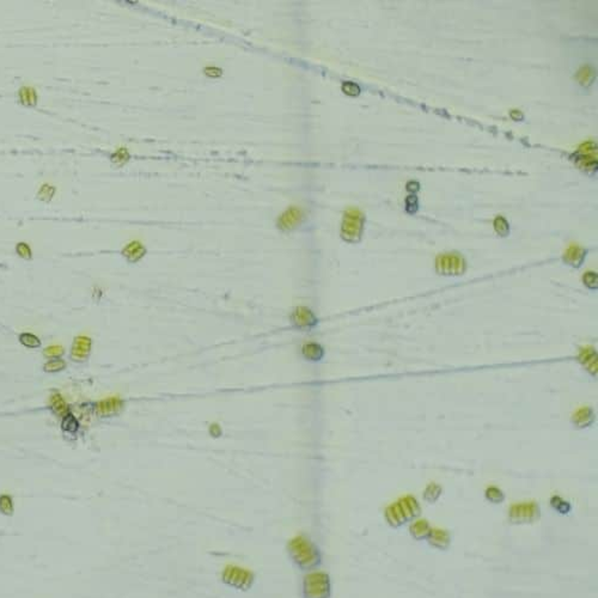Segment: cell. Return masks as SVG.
<instances>
[{
    "label": "cell",
    "mask_w": 598,
    "mask_h": 598,
    "mask_svg": "<svg viewBox=\"0 0 598 598\" xmlns=\"http://www.w3.org/2000/svg\"><path fill=\"white\" fill-rule=\"evenodd\" d=\"M290 552L292 558L300 567L310 568L320 562V555H318L317 548L305 540L304 537H298L293 540L290 544Z\"/></svg>",
    "instance_id": "7a4b0ae2"
},
{
    "label": "cell",
    "mask_w": 598,
    "mask_h": 598,
    "mask_svg": "<svg viewBox=\"0 0 598 598\" xmlns=\"http://www.w3.org/2000/svg\"><path fill=\"white\" fill-rule=\"evenodd\" d=\"M486 498L494 504H500L505 499V495L497 487H489L486 490Z\"/></svg>",
    "instance_id": "83f0119b"
},
{
    "label": "cell",
    "mask_w": 598,
    "mask_h": 598,
    "mask_svg": "<svg viewBox=\"0 0 598 598\" xmlns=\"http://www.w3.org/2000/svg\"><path fill=\"white\" fill-rule=\"evenodd\" d=\"M552 506L560 513H567L571 510V506L567 501L562 500L560 497H554L552 499Z\"/></svg>",
    "instance_id": "f1b7e54d"
},
{
    "label": "cell",
    "mask_w": 598,
    "mask_h": 598,
    "mask_svg": "<svg viewBox=\"0 0 598 598\" xmlns=\"http://www.w3.org/2000/svg\"><path fill=\"white\" fill-rule=\"evenodd\" d=\"M584 285L589 290L597 291L598 289V275L596 272H586L583 276Z\"/></svg>",
    "instance_id": "4316f807"
},
{
    "label": "cell",
    "mask_w": 598,
    "mask_h": 598,
    "mask_svg": "<svg viewBox=\"0 0 598 598\" xmlns=\"http://www.w3.org/2000/svg\"><path fill=\"white\" fill-rule=\"evenodd\" d=\"M224 580L226 583L236 587H244L250 585V581L253 580V577L249 572L244 571L243 568L238 567H230L224 573Z\"/></svg>",
    "instance_id": "ba28073f"
},
{
    "label": "cell",
    "mask_w": 598,
    "mask_h": 598,
    "mask_svg": "<svg viewBox=\"0 0 598 598\" xmlns=\"http://www.w3.org/2000/svg\"><path fill=\"white\" fill-rule=\"evenodd\" d=\"M19 97L23 103L27 104V106H34L36 103V92L33 88L24 86V88L20 89Z\"/></svg>",
    "instance_id": "cb8c5ba5"
},
{
    "label": "cell",
    "mask_w": 598,
    "mask_h": 598,
    "mask_svg": "<svg viewBox=\"0 0 598 598\" xmlns=\"http://www.w3.org/2000/svg\"><path fill=\"white\" fill-rule=\"evenodd\" d=\"M365 218L362 213L357 208H349L344 214L342 220L341 235L342 238L347 242H358L362 238V229H364Z\"/></svg>",
    "instance_id": "3957f363"
},
{
    "label": "cell",
    "mask_w": 598,
    "mask_h": 598,
    "mask_svg": "<svg viewBox=\"0 0 598 598\" xmlns=\"http://www.w3.org/2000/svg\"><path fill=\"white\" fill-rule=\"evenodd\" d=\"M540 507L534 501H529V503H521L514 504L510 507V521L512 523H531V522L537 521L540 518Z\"/></svg>",
    "instance_id": "8992f818"
},
{
    "label": "cell",
    "mask_w": 598,
    "mask_h": 598,
    "mask_svg": "<svg viewBox=\"0 0 598 598\" xmlns=\"http://www.w3.org/2000/svg\"><path fill=\"white\" fill-rule=\"evenodd\" d=\"M595 422V411L591 407H581L572 417V424L574 427L583 430L591 426Z\"/></svg>",
    "instance_id": "8fae6325"
},
{
    "label": "cell",
    "mask_w": 598,
    "mask_h": 598,
    "mask_svg": "<svg viewBox=\"0 0 598 598\" xmlns=\"http://www.w3.org/2000/svg\"><path fill=\"white\" fill-rule=\"evenodd\" d=\"M65 369H66V362L64 359H60V358H54V359L48 360L43 366V370L49 373L60 372V371Z\"/></svg>",
    "instance_id": "44dd1931"
},
{
    "label": "cell",
    "mask_w": 598,
    "mask_h": 598,
    "mask_svg": "<svg viewBox=\"0 0 598 598\" xmlns=\"http://www.w3.org/2000/svg\"><path fill=\"white\" fill-rule=\"evenodd\" d=\"M91 339L88 336H77L72 344L71 359L74 362H85L90 356Z\"/></svg>",
    "instance_id": "9c48e42d"
},
{
    "label": "cell",
    "mask_w": 598,
    "mask_h": 598,
    "mask_svg": "<svg viewBox=\"0 0 598 598\" xmlns=\"http://www.w3.org/2000/svg\"><path fill=\"white\" fill-rule=\"evenodd\" d=\"M305 598H328L330 595V583L327 574L311 573L304 581Z\"/></svg>",
    "instance_id": "5b68a950"
},
{
    "label": "cell",
    "mask_w": 598,
    "mask_h": 598,
    "mask_svg": "<svg viewBox=\"0 0 598 598\" xmlns=\"http://www.w3.org/2000/svg\"><path fill=\"white\" fill-rule=\"evenodd\" d=\"M494 229L495 232L501 237H506L510 234V226H508L507 220L501 216H498L494 219Z\"/></svg>",
    "instance_id": "484cf974"
},
{
    "label": "cell",
    "mask_w": 598,
    "mask_h": 598,
    "mask_svg": "<svg viewBox=\"0 0 598 598\" xmlns=\"http://www.w3.org/2000/svg\"><path fill=\"white\" fill-rule=\"evenodd\" d=\"M61 428L64 432L75 433L78 431V428H79V422H78V420L75 419L74 415L71 413H67L64 417H62Z\"/></svg>",
    "instance_id": "ffe728a7"
},
{
    "label": "cell",
    "mask_w": 598,
    "mask_h": 598,
    "mask_svg": "<svg viewBox=\"0 0 598 598\" xmlns=\"http://www.w3.org/2000/svg\"><path fill=\"white\" fill-rule=\"evenodd\" d=\"M120 407H121V401H119L117 399H103V401L98 402L96 404V413L100 417H110V415L116 413Z\"/></svg>",
    "instance_id": "9a60e30c"
},
{
    "label": "cell",
    "mask_w": 598,
    "mask_h": 598,
    "mask_svg": "<svg viewBox=\"0 0 598 598\" xmlns=\"http://www.w3.org/2000/svg\"><path fill=\"white\" fill-rule=\"evenodd\" d=\"M440 494H442V487L437 484H431L425 489L424 499L426 501H430V503H435L440 497Z\"/></svg>",
    "instance_id": "7402d4cb"
},
{
    "label": "cell",
    "mask_w": 598,
    "mask_h": 598,
    "mask_svg": "<svg viewBox=\"0 0 598 598\" xmlns=\"http://www.w3.org/2000/svg\"><path fill=\"white\" fill-rule=\"evenodd\" d=\"M431 526L428 524L426 519H417L415 521L411 526V534L413 535L414 539L417 540H424L427 539L428 535L431 532Z\"/></svg>",
    "instance_id": "2e32d148"
},
{
    "label": "cell",
    "mask_w": 598,
    "mask_h": 598,
    "mask_svg": "<svg viewBox=\"0 0 598 598\" xmlns=\"http://www.w3.org/2000/svg\"><path fill=\"white\" fill-rule=\"evenodd\" d=\"M53 194H54V188L51 187V185H43L41 192L38 193L41 199H44V200L51 199V197H53Z\"/></svg>",
    "instance_id": "836d02e7"
},
{
    "label": "cell",
    "mask_w": 598,
    "mask_h": 598,
    "mask_svg": "<svg viewBox=\"0 0 598 598\" xmlns=\"http://www.w3.org/2000/svg\"><path fill=\"white\" fill-rule=\"evenodd\" d=\"M122 253H124L125 256L128 258L129 261H138L144 255L145 249H144L143 245L140 244L139 242H132L125 248Z\"/></svg>",
    "instance_id": "d6986e66"
},
{
    "label": "cell",
    "mask_w": 598,
    "mask_h": 598,
    "mask_svg": "<svg viewBox=\"0 0 598 598\" xmlns=\"http://www.w3.org/2000/svg\"><path fill=\"white\" fill-rule=\"evenodd\" d=\"M435 271L445 276H457L467 271V262L458 253H445L435 258Z\"/></svg>",
    "instance_id": "277c9868"
},
{
    "label": "cell",
    "mask_w": 598,
    "mask_h": 598,
    "mask_svg": "<svg viewBox=\"0 0 598 598\" xmlns=\"http://www.w3.org/2000/svg\"><path fill=\"white\" fill-rule=\"evenodd\" d=\"M0 512L5 514V516H12L14 514V503H12V498L10 495H0Z\"/></svg>",
    "instance_id": "d4e9b609"
},
{
    "label": "cell",
    "mask_w": 598,
    "mask_h": 598,
    "mask_svg": "<svg viewBox=\"0 0 598 598\" xmlns=\"http://www.w3.org/2000/svg\"><path fill=\"white\" fill-rule=\"evenodd\" d=\"M419 187H420V184L417 183V182H409V183L407 184V189H408L409 192H411V190L412 192H417V190H419Z\"/></svg>",
    "instance_id": "e575fe53"
},
{
    "label": "cell",
    "mask_w": 598,
    "mask_h": 598,
    "mask_svg": "<svg viewBox=\"0 0 598 598\" xmlns=\"http://www.w3.org/2000/svg\"><path fill=\"white\" fill-rule=\"evenodd\" d=\"M585 257H586V250L584 248L579 247V245L573 244L566 250L562 258L566 265L571 266L573 268H579L584 263Z\"/></svg>",
    "instance_id": "7c38bea8"
},
{
    "label": "cell",
    "mask_w": 598,
    "mask_h": 598,
    "mask_svg": "<svg viewBox=\"0 0 598 598\" xmlns=\"http://www.w3.org/2000/svg\"><path fill=\"white\" fill-rule=\"evenodd\" d=\"M16 252L20 257L25 258V260L31 258V249L27 243H18L17 247H16Z\"/></svg>",
    "instance_id": "1f68e13d"
},
{
    "label": "cell",
    "mask_w": 598,
    "mask_h": 598,
    "mask_svg": "<svg viewBox=\"0 0 598 598\" xmlns=\"http://www.w3.org/2000/svg\"><path fill=\"white\" fill-rule=\"evenodd\" d=\"M577 80L579 84H581L585 88L590 86L595 80V70L592 69L590 65H585L581 67L578 72H577Z\"/></svg>",
    "instance_id": "ac0fdd59"
},
{
    "label": "cell",
    "mask_w": 598,
    "mask_h": 598,
    "mask_svg": "<svg viewBox=\"0 0 598 598\" xmlns=\"http://www.w3.org/2000/svg\"><path fill=\"white\" fill-rule=\"evenodd\" d=\"M342 91H344L346 95L358 96L360 93V88L357 84H354V83L346 82L342 84Z\"/></svg>",
    "instance_id": "4dcf8cb0"
},
{
    "label": "cell",
    "mask_w": 598,
    "mask_h": 598,
    "mask_svg": "<svg viewBox=\"0 0 598 598\" xmlns=\"http://www.w3.org/2000/svg\"><path fill=\"white\" fill-rule=\"evenodd\" d=\"M421 512L419 503L412 495L399 499L385 510V518L393 526H399L412 521Z\"/></svg>",
    "instance_id": "6da1fadb"
},
{
    "label": "cell",
    "mask_w": 598,
    "mask_h": 598,
    "mask_svg": "<svg viewBox=\"0 0 598 598\" xmlns=\"http://www.w3.org/2000/svg\"><path fill=\"white\" fill-rule=\"evenodd\" d=\"M19 342L28 348H38L41 346L40 339L30 333H23L19 335Z\"/></svg>",
    "instance_id": "603a6c76"
},
{
    "label": "cell",
    "mask_w": 598,
    "mask_h": 598,
    "mask_svg": "<svg viewBox=\"0 0 598 598\" xmlns=\"http://www.w3.org/2000/svg\"><path fill=\"white\" fill-rule=\"evenodd\" d=\"M578 360L585 367V370L589 371L592 376H597L598 357L596 349L594 347H583V348H580Z\"/></svg>",
    "instance_id": "30bf717a"
},
{
    "label": "cell",
    "mask_w": 598,
    "mask_h": 598,
    "mask_svg": "<svg viewBox=\"0 0 598 598\" xmlns=\"http://www.w3.org/2000/svg\"><path fill=\"white\" fill-rule=\"evenodd\" d=\"M577 163L585 170H594L597 168V150L594 143H586L579 147L577 153Z\"/></svg>",
    "instance_id": "52a82bcc"
},
{
    "label": "cell",
    "mask_w": 598,
    "mask_h": 598,
    "mask_svg": "<svg viewBox=\"0 0 598 598\" xmlns=\"http://www.w3.org/2000/svg\"><path fill=\"white\" fill-rule=\"evenodd\" d=\"M65 353V349L62 346H49L43 351V356L46 358H59Z\"/></svg>",
    "instance_id": "f546056e"
},
{
    "label": "cell",
    "mask_w": 598,
    "mask_h": 598,
    "mask_svg": "<svg viewBox=\"0 0 598 598\" xmlns=\"http://www.w3.org/2000/svg\"><path fill=\"white\" fill-rule=\"evenodd\" d=\"M427 539L430 540L431 544L439 549H446L450 545L451 541L449 532L443 529H432Z\"/></svg>",
    "instance_id": "5bb4252c"
},
{
    "label": "cell",
    "mask_w": 598,
    "mask_h": 598,
    "mask_svg": "<svg viewBox=\"0 0 598 598\" xmlns=\"http://www.w3.org/2000/svg\"><path fill=\"white\" fill-rule=\"evenodd\" d=\"M302 218L303 213L299 207H290L289 210L285 211V213L281 214L279 219V226L284 230H290L298 225Z\"/></svg>",
    "instance_id": "4fadbf2b"
},
{
    "label": "cell",
    "mask_w": 598,
    "mask_h": 598,
    "mask_svg": "<svg viewBox=\"0 0 598 598\" xmlns=\"http://www.w3.org/2000/svg\"><path fill=\"white\" fill-rule=\"evenodd\" d=\"M51 408L54 414L59 415V417H64L67 413H70L69 406H67V403L65 402L64 398H62V396L57 393H54L53 395L51 396Z\"/></svg>",
    "instance_id": "e0dca14e"
},
{
    "label": "cell",
    "mask_w": 598,
    "mask_h": 598,
    "mask_svg": "<svg viewBox=\"0 0 598 598\" xmlns=\"http://www.w3.org/2000/svg\"><path fill=\"white\" fill-rule=\"evenodd\" d=\"M406 210L409 213H415L417 211V198L411 195L406 199Z\"/></svg>",
    "instance_id": "d6a6232c"
}]
</instances>
